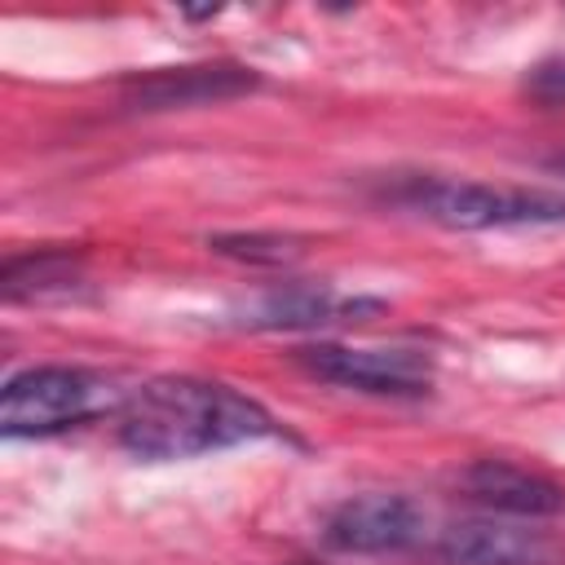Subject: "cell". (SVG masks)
<instances>
[{
	"mask_svg": "<svg viewBox=\"0 0 565 565\" xmlns=\"http://www.w3.org/2000/svg\"><path fill=\"white\" fill-rule=\"evenodd\" d=\"M115 428L124 450L150 463H168V459H199L212 450L274 437L278 419L256 397L221 380L159 375L124 397Z\"/></svg>",
	"mask_w": 565,
	"mask_h": 565,
	"instance_id": "1",
	"label": "cell"
},
{
	"mask_svg": "<svg viewBox=\"0 0 565 565\" xmlns=\"http://www.w3.org/2000/svg\"><path fill=\"white\" fill-rule=\"evenodd\" d=\"M388 199L446 230H521V225L565 221V194L512 190V185H486V181L433 177V172L397 177L388 185Z\"/></svg>",
	"mask_w": 565,
	"mask_h": 565,
	"instance_id": "2",
	"label": "cell"
},
{
	"mask_svg": "<svg viewBox=\"0 0 565 565\" xmlns=\"http://www.w3.org/2000/svg\"><path fill=\"white\" fill-rule=\"evenodd\" d=\"M115 384L84 366H31L4 380L0 428L4 437H53L79 428L106 411H119Z\"/></svg>",
	"mask_w": 565,
	"mask_h": 565,
	"instance_id": "3",
	"label": "cell"
},
{
	"mask_svg": "<svg viewBox=\"0 0 565 565\" xmlns=\"http://www.w3.org/2000/svg\"><path fill=\"white\" fill-rule=\"evenodd\" d=\"M296 362L335 388L371 397H424L433 388V362L419 349H353V344H305Z\"/></svg>",
	"mask_w": 565,
	"mask_h": 565,
	"instance_id": "4",
	"label": "cell"
},
{
	"mask_svg": "<svg viewBox=\"0 0 565 565\" xmlns=\"http://www.w3.org/2000/svg\"><path fill=\"white\" fill-rule=\"evenodd\" d=\"M433 539L428 516L406 494H358L344 499L327 525L322 543L344 556H393V552H424Z\"/></svg>",
	"mask_w": 565,
	"mask_h": 565,
	"instance_id": "5",
	"label": "cell"
},
{
	"mask_svg": "<svg viewBox=\"0 0 565 565\" xmlns=\"http://www.w3.org/2000/svg\"><path fill=\"white\" fill-rule=\"evenodd\" d=\"M424 552L441 565H561V547L547 539V530L516 525L512 516H481L433 530Z\"/></svg>",
	"mask_w": 565,
	"mask_h": 565,
	"instance_id": "6",
	"label": "cell"
},
{
	"mask_svg": "<svg viewBox=\"0 0 565 565\" xmlns=\"http://www.w3.org/2000/svg\"><path fill=\"white\" fill-rule=\"evenodd\" d=\"M260 84L252 66L238 62H199V66H163L128 84V110H181V106H216L243 97Z\"/></svg>",
	"mask_w": 565,
	"mask_h": 565,
	"instance_id": "7",
	"label": "cell"
},
{
	"mask_svg": "<svg viewBox=\"0 0 565 565\" xmlns=\"http://www.w3.org/2000/svg\"><path fill=\"white\" fill-rule=\"evenodd\" d=\"M463 494L472 503H481L494 516H512V521H547L565 512V486L525 468V463H508V459H472L459 477Z\"/></svg>",
	"mask_w": 565,
	"mask_h": 565,
	"instance_id": "8",
	"label": "cell"
},
{
	"mask_svg": "<svg viewBox=\"0 0 565 565\" xmlns=\"http://www.w3.org/2000/svg\"><path fill=\"white\" fill-rule=\"evenodd\" d=\"M362 309H375L366 300H340L335 291L327 287H305V282H291V287H278L269 296H260L252 309H247V327H322V322H358Z\"/></svg>",
	"mask_w": 565,
	"mask_h": 565,
	"instance_id": "9",
	"label": "cell"
},
{
	"mask_svg": "<svg viewBox=\"0 0 565 565\" xmlns=\"http://www.w3.org/2000/svg\"><path fill=\"white\" fill-rule=\"evenodd\" d=\"M75 278H79V265L71 252H31V256H13L4 265L0 287H4V300H26V296L57 291Z\"/></svg>",
	"mask_w": 565,
	"mask_h": 565,
	"instance_id": "10",
	"label": "cell"
},
{
	"mask_svg": "<svg viewBox=\"0 0 565 565\" xmlns=\"http://www.w3.org/2000/svg\"><path fill=\"white\" fill-rule=\"evenodd\" d=\"M207 247L247 265H291L305 252L300 238H287V234H216L207 238Z\"/></svg>",
	"mask_w": 565,
	"mask_h": 565,
	"instance_id": "11",
	"label": "cell"
},
{
	"mask_svg": "<svg viewBox=\"0 0 565 565\" xmlns=\"http://www.w3.org/2000/svg\"><path fill=\"white\" fill-rule=\"evenodd\" d=\"M525 93L539 106H565V57H547L525 75Z\"/></svg>",
	"mask_w": 565,
	"mask_h": 565,
	"instance_id": "12",
	"label": "cell"
},
{
	"mask_svg": "<svg viewBox=\"0 0 565 565\" xmlns=\"http://www.w3.org/2000/svg\"><path fill=\"white\" fill-rule=\"evenodd\" d=\"M547 172H556V177H565V150H561V154H552V159H547Z\"/></svg>",
	"mask_w": 565,
	"mask_h": 565,
	"instance_id": "13",
	"label": "cell"
}]
</instances>
